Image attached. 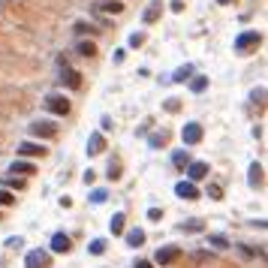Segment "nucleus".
Returning <instances> with one entry per match:
<instances>
[{"label":"nucleus","mask_w":268,"mask_h":268,"mask_svg":"<svg viewBox=\"0 0 268 268\" xmlns=\"http://www.w3.org/2000/svg\"><path fill=\"white\" fill-rule=\"evenodd\" d=\"M33 172H36V166L27 160H12V166H9V175H33Z\"/></svg>","instance_id":"obj_13"},{"label":"nucleus","mask_w":268,"mask_h":268,"mask_svg":"<svg viewBox=\"0 0 268 268\" xmlns=\"http://www.w3.org/2000/svg\"><path fill=\"white\" fill-rule=\"evenodd\" d=\"M97 12H112V15H118V12H124V3H121V0H103V3H97Z\"/></svg>","instance_id":"obj_16"},{"label":"nucleus","mask_w":268,"mask_h":268,"mask_svg":"<svg viewBox=\"0 0 268 268\" xmlns=\"http://www.w3.org/2000/svg\"><path fill=\"white\" fill-rule=\"evenodd\" d=\"M217 3H220V6H229V3H232V0H217Z\"/></svg>","instance_id":"obj_41"},{"label":"nucleus","mask_w":268,"mask_h":268,"mask_svg":"<svg viewBox=\"0 0 268 268\" xmlns=\"http://www.w3.org/2000/svg\"><path fill=\"white\" fill-rule=\"evenodd\" d=\"M48 148L42 142H21L18 145V157H45Z\"/></svg>","instance_id":"obj_6"},{"label":"nucleus","mask_w":268,"mask_h":268,"mask_svg":"<svg viewBox=\"0 0 268 268\" xmlns=\"http://www.w3.org/2000/svg\"><path fill=\"white\" fill-rule=\"evenodd\" d=\"M178 256H181V247H160L157 250V265H172V262H178Z\"/></svg>","instance_id":"obj_8"},{"label":"nucleus","mask_w":268,"mask_h":268,"mask_svg":"<svg viewBox=\"0 0 268 268\" xmlns=\"http://www.w3.org/2000/svg\"><path fill=\"white\" fill-rule=\"evenodd\" d=\"M45 109H48L51 115H69V100H66L63 94H48V97H45Z\"/></svg>","instance_id":"obj_3"},{"label":"nucleus","mask_w":268,"mask_h":268,"mask_svg":"<svg viewBox=\"0 0 268 268\" xmlns=\"http://www.w3.org/2000/svg\"><path fill=\"white\" fill-rule=\"evenodd\" d=\"M24 268H48V253L45 250H30L27 259H24Z\"/></svg>","instance_id":"obj_10"},{"label":"nucleus","mask_w":268,"mask_h":268,"mask_svg":"<svg viewBox=\"0 0 268 268\" xmlns=\"http://www.w3.org/2000/svg\"><path fill=\"white\" fill-rule=\"evenodd\" d=\"M247 181H250V187H262V166H259V163L250 166V178H247Z\"/></svg>","instance_id":"obj_18"},{"label":"nucleus","mask_w":268,"mask_h":268,"mask_svg":"<svg viewBox=\"0 0 268 268\" xmlns=\"http://www.w3.org/2000/svg\"><path fill=\"white\" fill-rule=\"evenodd\" d=\"M166 142H169V133H166V130H160V133H154V136L148 139V145H151V148H163Z\"/></svg>","instance_id":"obj_22"},{"label":"nucleus","mask_w":268,"mask_h":268,"mask_svg":"<svg viewBox=\"0 0 268 268\" xmlns=\"http://www.w3.org/2000/svg\"><path fill=\"white\" fill-rule=\"evenodd\" d=\"M181 232H202V223L199 220H187V223H181Z\"/></svg>","instance_id":"obj_28"},{"label":"nucleus","mask_w":268,"mask_h":268,"mask_svg":"<svg viewBox=\"0 0 268 268\" xmlns=\"http://www.w3.org/2000/svg\"><path fill=\"white\" fill-rule=\"evenodd\" d=\"M12 202H15V196L9 190H0V205H12Z\"/></svg>","instance_id":"obj_32"},{"label":"nucleus","mask_w":268,"mask_h":268,"mask_svg":"<svg viewBox=\"0 0 268 268\" xmlns=\"http://www.w3.org/2000/svg\"><path fill=\"white\" fill-rule=\"evenodd\" d=\"M109 229H112V235H121V232H124V214H121V211H118V214H112Z\"/></svg>","instance_id":"obj_19"},{"label":"nucleus","mask_w":268,"mask_h":268,"mask_svg":"<svg viewBox=\"0 0 268 268\" xmlns=\"http://www.w3.org/2000/svg\"><path fill=\"white\" fill-rule=\"evenodd\" d=\"M30 136H36V139H54L57 127H54V121H33L30 124Z\"/></svg>","instance_id":"obj_4"},{"label":"nucleus","mask_w":268,"mask_h":268,"mask_svg":"<svg viewBox=\"0 0 268 268\" xmlns=\"http://www.w3.org/2000/svg\"><path fill=\"white\" fill-rule=\"evenodd\" d=\"M205 87H208V78H205V75H193V78H190V91H193V94H202Z\"/></svg>","instance_id":"obj_21"},{"label":"nucleus","mask_w":268,"mask_h":268,"mask_svg":"<svg viewBox=\"0 0 268 268\" xmlns=\"http://www.w3.org/2000/svg\"><path fill=\"white\" fill-rule=\"evenodd\" d=\"M124 241H127V247H142L145 244V229H130V232H124Z\"/></svg>","instance_id":"obj_14"},{"label":"nucleus","mask_w":268,"mask_h":268,"mask_svg":"<svg viewBox=\"0 0 268 268\" xmlns=\"http://www.w3.org/2000/svg\"><path fill=\"white\" fill-rule=\"evenodd\" d=\"M148 220H163V208H148Z\"/></svg>","instance_id":"obj_31"},{"label":"nucleus","mask_w":268,"mask_h":268,"mask_svg":"<svg viewBox=\"0 0 268 268\" xmlns=\"http://www.w3.org/2000/svg\"><path fill=\"white\" fill-rule=\"evenodd\" d=\"M106 199H109V193H106V190H91V202H94V205H103Z\"/></svg>","instance_id":"obj_27"},{"label":"nucleus","mask_w":268,"mask_h":268,"mask_svg":"<svg viewBox=\"0 0 268 268\" xmlns=\"http://www.w3.org/2000/svg\"><path fill=\"white\" fill-rule=\"evenodd\" d=\"M208 196H211V199H220V196H223V190H220L217 184H211V187H208Z\"/></svg>","instance_id":"obj_34"},{"label":"nucleus","mask_w":268,"mask_h":268,"mask_svg":"<svg viewBox=\"0 0 268 268\" xmlns=\"http://www.w3.org/2000/svg\"><path fill=\"white\" fill-rule=\"evenodd\" d=\"M124 57H127V51H124V48H118V51H115V63H124Z\"/></svg>","instance_id":"obj_38"},{"label":"nucleus","mask_w":268,"mask_h":268,"mask_svg":"<svg viewBox=\"0 0 268 268\" xmlns=\"http://www.w3.org/2000/svg\"><path fill=\"white\" fill-rule=\"evenodd\" d=\"M21 244H24V238H18V235H15V238H9V241H6V247H12V250H18V247H21Z\"/></svg>","instance_id":"obj_35"},{"label":"nucleus","mask_w":268,"mask_h":268,"mask_svg":"<svg viewBox=\"0 0 268 268\" xmlns=\"http://www.w3.org/2000/svg\"><path fill=\"white\" fill-rule=\"evenodd\" d=\"M259 42H262V33H259V30H244V33L235 36V51H238V54H247V51L256 48Z\"/></svg>","instance_id":"obj_1"},{"label":"nucleus","mask_w":268,"mask_h":268,"mask_svg":"<svg viewBox=\"0 0 268 268\" xmlns=\"http://www.w3.org/2000/svg\"><path fill=\"white\" fill-rule=\"evenodd\" d=\"M130 45H133V48L145 45V33H133V36H130Z\"/></svg>","instance_id":"obj_29"},{"label":"nucleus","mask_w":268,"mask_h":268,"mask_svg":"<svg viewBox=\"0 0 268 268\" xmlns=\"http://www.w3.org/2000/svg\"><path fill=\"white\" fill-rule=\"evenodd\" d=\"M118 172H121V163H118V160H115V166L109 163V178H112V181H118V178H121Z\"/></svg>","instance_id":"obj_30"},{"label":"nucleus","mask_w":268,"mask_h":268,"mask_svg":"<svg viewBox=\"0 0 268 268\" xmlns=\"http://www.w3.org/2000/svg\"><path fill=\"white\" fill-rule=\"evenodd\" d=\"M12 187H15V190H21V187H24V181H21V178H3V190H12Z\"/></svg>","instance_id":"obj_26"},{"label":"nucleus","mask_w":268,"mask_h":268,"mask_svg":"<svg viewBox=\"0 0 268 268\" xmlns=\"http://www.w3.org/2000/svg\"><path fill=\"white\" fill-rule=\"evenodd\" d=\"M75 48H78V54H81V57H94V54H97V45H94L91 39H87V42L81 39V42H78Z\"/></svg>","instance_id":"obj_20"},{"label":"nucleus","mask_w":268,"mask_h":268,"mask_svg":"<svg viewBox=\"0 0 268 268\" xmlns=\"http://www.w3.org/2000/svg\"><path fill=\"white\" fill-rule=\"evenodd\" d=\"M94 178H97V172H94V169H87V172H84V184H94Z\"/></svg>","instance_id":"obj_39"},{"label":"nucleus","mask_w":268,"mask_h":268,"mask_svg":"<svg viewBox=\"0 0 268 268\" xmlns=\"http://www.w3.org/2000/svg\"><path fill=\"white\" fill-rule=\"evenodd\" d=\"M60 81H63L66 87L78 91V87H81V72H78V69H72V66H60Z\"/></svg>","instance_id":"obj_7"},{"label":"nucleus","mask_w":268,"mask_h":268,"mask_svg":"<svg viewBox=\"0 0 268 268\" xmlns=\"http://www.w3.org/2000/svg\"><path fill=\"white\" fill-rule=\"evenodd\" d=\"M202 136H205V130H202V124H196V121H187V124L181 127V142H184V145H199Z\"/></svg>","instance_id":"obj_2"},{"label":"nucleus","mask_w":268,"mask_h":268,"mask_svg":"<svg viewBox=\"0 0 268 268\" xmlns=\"http://www.w3.org/2000/svg\"><path fill=\"white\" fill-rule=\"evenodd\" d=\"M208 163L205 160H190V166H187V181L190 184H196V181H205L208 178Z\"/></svg>","instance_id":"obj_5"},{"label":"nucleus","mask_w":268,"mask_h":268,"mask_svg":"<svg viewBox=\"0 0 268 268\" xmlns=\"http://www.w3.org/2000/svg\"><path fill=\"white\" fill-rule=\"evenodd\" d=\"M208 244H214V247L223 250V247H229V238L226 235H208Z\"/></svg>","instance_id":"obj_25"},{"label":"nucleus","mask_w":268,"mask_h":268,"mask_svg":"<svg viewBox=\"0 0 268 268\" xmlns=\"http://www.w3.org/2000/svg\"><path fill=\"white\" fill-rule=\"evenodd\" d=\"M160 12H163V6H160V0H154V3H148V9H145L142 21H145V24H154V21L160 18Z\"/></svg>","instance_id":"obj_15"},{"label":"nucleus","mask_w":268,"mask_h":268,"mask_svg":"<svg viewBox=\"0 0 268 268\" xmlns=\"http://www.w3.org/2000/svg\"><path fill=\"white\" fill-rule=\"evenodd\" d=\"M136 268H157L151 259H136Z\"/></svg>","instance_id":"obj_36"},{"label":"nucleus","mask_w":268,"mask_h":268,"mask_svg":"<svg viewBox=\"0 0 268 268\" xmlns=\"http://www.w3.org/2000/svg\"><path fill=\"white\" fill-rule=\"evenodd\" d=\"M87 250H91L94 256H103V253H106V238H94V241L87 244Z\"/></svg>","instance_id":"obj_24"},{"label":"nucleus","mask_w":268,"mask_h":268,"mask_svg":"<svg viewBox=\"0 0 268 268\" xmlns=\"http://www.w3.org/2000/svg\"><path fill=\"white\" fill-rule=\"evenodd\" d=\"M250 100H253V103H262V100H265V87H259V91H253V94H250Z\"/></svg>","instance_id":"obj_33"},{"label":"nucleus","mask_w":268,"mask_h":268,"mask_svg":"<svg viewBox=\"0 0 268 268\" xmlns=\"http://www.w3.org/2000/svg\"><path fill=\"white\" fill-rule=\"evenodd\" d=\"M51 250H54V253H69V250H72V241H69V235H63V232H54V235H51Z\"/></svg>","instance_id":"obj_12"},{"label":"nucleus","mask_w":268,"mask_h":268,"mask_svg":"<svg viewBox=\"0 0 268 268\" xmlns=\"http://www.w3.org/2000/svg\"><path fill=\"white\" fill-rule=\"evenodd\" d=\"M172 163H175L178 169H187V166H190V154H187V151H175V154H172Z\"/></svg>","instance_id":"obj_23"},{"label":"nucleus","mask_w":268,"mask_h":268,"mask_svg":"<svg viewBox=\"0 0 268 268\" xmlns=\"http://www.w3.org/2000/svg\"><path fill=\"white\" fill-rule=\"evenodd\" d=\"M166 112H178V100H169L166 103Z\"/></svg>","instance_id":"obj_40"},{"label":"nucleus","mask_w":268,"mask_h":268,"mask_svg":"<svg viewBox=\"0 0 268 268\" xmlns=\"http://www.w3.org/2000/svg\"><path fill=\"white\" fill-rule=\"evenodd\" d=\"M175 193H178L181 199H187V202L199 199V187H196V184H190V181H178V184H175Z\"/></svg>","instance_id":"obj_9"},{"label":"nucleus","mask_w":268,"mask_h":268,"mask_svg":"<svg viewBox=\"0 0 268 268\" xmlns=\"http://www.w3.org/2000/svg\"><path fill=\"white\" fill-rule=\"evenodd\" d=\"M193 78V66L190 63H184L181 69H175V75H172V81H178V84H184V81H190Z\"/></svg>","instance_id":"obj_17"},{"label":"nucleus","mask_w":268,"mask_h":268,"mask_svg":"<svg viewBox=\"0 0 268 268\" xmlns=\"http://www.w3.org/2000/svg\"><path fill=\"white\" fill-rule=\"evenodd\" d=\"M103 151H106V136H103V133H91V136H87V154L97 157V154H103Z\"/></svg>","instance_id":"obj_11"},{"label":"nucleus","mask_w":268,"mask_h":268,"mask_svg":"<svg viewBox=\"0 0 268 268\" xmlns=\"http://www.w3.org/2000/svg\"><path fill=\"white\" fill-rule=\"evenodd\" d=\"M87 30H94V27H91V24H81V21L75 24V33H87Z\"/></svg>","instance_id":"obj_37"}]
</instances>
